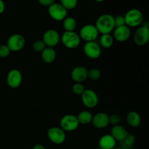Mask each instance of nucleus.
<instances>
[{
  "label": "nucleus",
  "instance_id": "nucleus-4",
  "mask_svg": "<svg viewBox=\"0 0 149 149\" xmlns=\"http://www.w3.org/2000/svg\"><path fill=\"white\" fill-rule=\"evenodd\" d=\"M49 15L52 19L56 21H62L67 17L68 10L60 3L55 2L49 6L47 9Z\"/></svg>",
  "mask_w": 149,
  "mask_h": 149
},
{
  "label": "nucleus",
  "instance_id": "nucleus-8",
  "mask_svg": "<svg viewBox=\"0 0 149 149\" xmlns=\"http://www.w3.org/2000/svg\"><path fill=\"white\" fill-rule=\"evenodd\" d=\"M149 40V26L148 22L138 28L134 35V42L138 46L142 47L146 45Z\"/></svg>",
  "mask_w": 149,
  "mask_h": 149
},
{
  "label": "nucleus",
  "instance_id": "nucleus-9",
  "mask_svg": "<svg viewBox=\"0 0 149 149\" xmlns=\"http://www.w3.org/2000/svg\"><path fill=\"white\" fill-rule=\"evenodd\" d=\"M81 97L83 105L88 109H93L98 104L99 99L97 93L90 89L84 90Z\"/></svg>",
  "mask_w": 149,
  "mask_h": 149
},
{
  "label": "nucleus",
  "instance_id": "nucleus-30",
  "mask_svg": "<svg viewBox=\"0 0 149 149\" xmlns=\"http://www.w3.org/2000/svg\"><path fill=\"white\" fill-rule=\"evenodd\" d=\"M109 124L112 125L113 126H116V125H119L121 122V117L119 116V115L116 114H111V116H109Z\"/></svg>",
  "mask_w": 149,
  "mask_h": 149
},
{
  "label": "nucleus",
  "instance_id": "nucleus-17",
  "mask_svg": "<svg viewBox=\"0 0 149 149\" xmlns=\"http://www.w3.org/2000/svg\"><path fill=\"white\" fill-rule=\"evenodd\" d=\"M99 148L101 149H113L116 146V141L111 135H104L100 138Z\"/></svg>",
  "mask_w": 149,
  "mask_h": 149
},
{
  "label": "nucleus",
  "instance_id": "nucleus-21",
  "mask_svg": "<svg viewBox=\"0 0 149 149\" xmlns=\"http://www.w3.org/2000/svg\"><path fill=\"white\" fill-rule=\"evenodd\" d=\"M93 116L92 113L89 111H83L79 113L77 117L79 125H88L92 122Z\"/></svg>",
  "mask_w": 149,
  "mask_h": 149
},
{
  "label": "nucleus",
  "instance_id": "nucleus-24",
  "mask_svg": "<svg viewBox=\"0 0 149 149\" xmlns=\"http://www.w3.org/2000/svg\"><path fill=\"white\" fill-rule=\"evenodd\" d=\"M113 38L111 35L109 34H102L101 37L100 39V46L103 48H110L113 45Z\"/></svg>",
  "mask_w": 149,
  "mask_h": 149
},
{
  "label": "nucleus",
  "instance_id": "nucleus-18",
  "mask_svg": "<svg viewBox=\"0 0 149 149\" xmlns=\"http://www.w3.org/2000/svg\"><path fill=\"white\" fill-rule=\"evenodd\" d=\"M128 132L123 126L120 125L113 126L111 130V135L116 140V141H121L126 138L128 135Z\"/></svg>",
  "mask_w": 149,
  "mask_h": 149
},
{
  "label": "nucleus",
  "instance_id": "nucleus-1",
  "mask_svg": "<svg viewBox=\"0 0 149 149\" xmlns=\"http://www.w3.org/2000/svg\"><path fill=\"white\" fill-rule=\"evenodd\" d=\"M95 26L99 33L109 34L115 29L114 17L110 14L101 15L97 18Z\"/></svg>",
  "mask_w": 149,
  "mask_h": 149
},
{
  "label": "nucleus",
  "instance_id": "nucleus-32",
  "mask_svg": "<svg viewBox=\"0 0 149 149\" xmlns=\"http://www.w3.org/2000/svg\"><path fill=\"white\" fill-rule=\"evenodd\" d=\"M38 2L44 7H49L55 2V0H37Z\"/></svg>",
  "mask_w": 149,
  "mask_h": 149
},
{
  "label": "nucleus",
  "instance_id": "nucleus-6",
  "mask_svg": "<svg viewBox=\"0 0 149 149\" xmlns=\"http://www.w3.org/2000/svg\"><path fill=\"white\" fill-rule=\"evenodd\" d=\"M60 127L66 132H73L78 129L79 123L77 117L73 114H66L61 118Z\"/></svg>",
  "mask_w": 149,
  "mask_h": 149
},
{
  "label": "nucleus",
  "instance_id": "nucleus-31",
  "mask_svg": "<svg viewBox=\"0 0 149 149\" xmlns=\"http://www.w3.org/2000/svg\"><path fill=\"white\" fill-rule=\"evenodd\" d=\"M114 17V24L115 28L119 27V26H122L125 25V17L123 15H116Z\"/></svg>",
  "mask_w": 149,
  "mask_h": 149
},
{
  "label": "nucleus",
  "instance_id": "nucleus-3",
  "mask_svg": "<svg viewBox=\"0 0 149 149\" xmlns=\"http://www.w3.org/2000/svg\"><path fill=\"white\" fill-rule=\"evenodd\" d=\"M63 45L68 49H76L79 46L81 39L74 31H65L61 38Z\"/></svg>",
  "mask_w": 149,
  "mask_h": 149
},
{
  "label": "nucleus",
  "instance_id": "nucleus-12",
  "mask_svg": "<svg viewBox=\"0 0 149 149\" xmlns=\"http://www.w3.org/2000/svg\"><path fill=\"white\" fill-rule=\"evenodd\" d=\"M42 41L47 47H52L58 45L61 41V36L59 33L54 29H49L45 32Z\"/></svg>",
  "mask_w": 149,
  "mask_h": 149
},
{
  "label": "nucleus",
  "instance_id": "nucleus-16",
  "mask_svg": "<svg viewBox=\"0 0 149 149\" xmlns=\"http://www.w3.org/2000/svg\"><path fill=\"white\" fill-rule=\"evenodd\" d=\"M131 35V31L128 26L126 25L122 26L116 27L114 29V36L115 40L119 42H125L129 39Z\"/></svg>",
  "mask_w": 149,
  "mask_h": 149
},
{
  "label": "nucleus",
  "instance_id": "nucleus-22",
  "mask_svg": "<svg viewBox=\"0 0 149 149\" xmlns=\"http://www.w3.org/2000/svg\"><path fill=\"white\" fill-rule=\"evenodd\" d=\"M135 143V138L134 135L128 134L125 139L119 141L120 148L122 149H132Z\"/></svg>",
  "mask_w": 149,
  "mask_h": 149
},
{
  "label": "nucleus",
  "instance_id": "nucleus-15",
  "mask_svg": "<svg viewBox=\"0 0 149 149\" xmlns=\"http://www.w3.org/2000/svg\"><path fill=\"white\" fill-rule=\"evenodd\" d=\"M109 115L104 112H99L93 116L92 123L97 129H104L109 125Z\"/></svg>",
  "mask_w": 149,
  "mask_h": 149
},
{
  "label": "nucleus",
  "instance_id": "nucleus-7",
  "mask_svg": "<svg viewBox=\"0 0 149 149\" xmlns=\"http://www.w3.org/2000/svg\"><path fill=\"white\" fill-rule=\"evenodd\" d=\"M47 138L52 143L56 145H61L65 142L66 139L65 131L63 130L61 127H52L48 129Z\"/></svg>",
  "mask_w": 149,
  "mask_h": 149
},
{
  "label": "nucleus",
  "instance_id": "nucleus-34",
  "mask_svg": "<svg viewBox=\"0 0 149 149\" xmlns=\"http://www.w3.org/2000/svg\"><path fill=\"white\" fill-rule=\"evenodd\" d=\"M32 149H46L45 146H44L42 144H36V145L33 146V147Z\"/></svg>",
  "mask_w": 149,
  "mask_h": 149
},
{
  "label": "nucleus",
  "instance_id": "nucleus-33",
  "mask_svg": "<svg viewBox=\"0 0 149 149\" xmlns=\"http://www.w3.org/2000/svg\"><path fill=\"white\" fill-rule=\"evenodd\" d=\"M5 10V4L3 0H0V15L2 14Z\"/></svg>",
  "mask_w": 149,
  "mask_h": 149
},
{
  "label": "nucleus",
  "instance_id": "nucleus-5",
  "mask_svg": "<svg viewBox=\"0 0 149 149\" xmlns=\"http://www.w3.org/2000/svg\"><path fill=\"white\" fill-rule=\"evenodd\" d=\"M99 32L95 26L93 24L84 25L80 29L79 37L86 42H95L98 36Z\"/></svg>",
  "mask_w": 149,
  "mask_h": 149
},
{
  "label": "nucleus",
  "instance_id": "nucleus-26",
  "mask_svg": "<svg viewBox=\"0 0 149 149\" xmlns=\"http://www.w3.org/2000/svg\"><path fill=\"white\" fill-rule=\"evenodd\" d=\"M100 76H101V73H100V70L96 68H93L88 71L87 78L91 79L92 81H97L100 78Z\"/></svg>",
  "mask_w": 149,
  "mask_h": 149
},
{
  "label": "nucleus",
  "instance_id": "nucleus-20",
  "mask_svg": "<svg viewBox=\"0 0 149 149\" xmlns=\"http://www.w3.org/2000/svg\"><path fill=\"white\" fill-rule=\"evenodd\" d=\"M127 122L132 127H138L141 125V118L139 113L136 111H130L127 115Z\"/></svg>",
  "mask_w": 149,
  "mask_h": 149
},
{
  "label": "nucleus",
  "instance_id": "nucleus-19",
  "mask_svg": "<svg viewBox=\"0 0 149 149\" xmlns=\"http://www.w3.org/2000/svg\"><path fill=\"white\" fill-rule=\"evenodd\" d=\"M57 54L55 49L52 47H46L45 49L41 52L42 59L45 63H52L56 59Z\"/></svg>",
  "mask_w": 149,
  "mask_h": 149
},
{
  "label": "nucleus",
  "instance_id": "nucleus-35",
  "mask_svg": "<svg viewBox=\"0 0 149 149\" xmlns=\"http://www.w3.org/2000/svg\"><path fill=\"white\" fill-rule=\"evenodd\" d=\"M95 1H96V2H98V3H101V2H103V1H105V0H94Z\"/></svg>",
  "mask_w": 149,
  "mask_h": 149
},
{
  "label": "nucleus",
  "instance_id": "nucleus-29",
  "mask_svg": "<svg viewBox=\"0 0 149 149\" xmlns=\"http://www.w3.org/2000/svg\"><path fill=\"white\" fill-rule=\"evenodd\" d=\"M10 49L7 45H0V58H5L10 55Z\"/></svg>",
  "mask_w": 149,
  "mask_h": 149
},
{
  "label": "nucleus",
  "instance_id": "nucleus-2",
  "mask_svg": "<svg viewBox=\"0 0 149 149\" xmlns=\"http://www.w3.org/2000/svg\"><path fill=\"white\" fill-rule=\"evenodd\" d=\"M125 25L128 27H138L143 21V15L142 12L136 8H132L128 10L124 15Z\"/></svg>",
  "mask_w": 149,
  "mask_h": 149
},
{
  "label": "nucleus",
  "instance_id": "nucleus-11",
  "mask_svg": "<svg viewBox=\"0 0 149 149\" xmlns=\"http://www.w3.org/2000/svg\"><path fill=\"white\" fill-rule=\"evenodd\" d=\"M83 51L87 58L90 59H97L101 55L100 46L95 42H86L83 47Z\"/></svg>",
  "mask_w": 149,
  "mask_h": 149
},
{
  "label": "nucleus",
  "instance_id": "nucleus-28",
  "mask_svg": "<svg viewBox=\"0 0 149 149\" xmlns=\"http://www.w3.org/2000/svg\"><path fill=\"white\" fill-rule=\"evenodd\" d=\"M85 88H84V85L82 83H75L74 85L72 86V91L73 93L77 95H81L84 91Z\"/></svg>",
  "mask_w": 149,
  "mask_h": 149
},
{
  "label": "nucleus",
  "instance_id": "nucleus-38",
  "mask_svg": "<svg viewBox=\"0 0 149 149\" xmlns=\"http://www.w3.org/2000/svg\"><path fill=\"white\" fill-rule=\"evenodd\" d=\"M86 1H88V0H86Z\"/></svg>",
  "mask_w": 149,
  "mask_h": 149
},
{
  "label": "nucleus",
  "instance_id": "nucleus-13",
  "mask_svg": "<svg viewBox=\"0 0 149 149\" xmlns=\"http://www.w3.org/2000/svg\"><path fill=\"white\" fill-rule=\"evenodd\" d=\"M23 80L21 72L17 69H12L7 76V85L13 89H16L20 86Z\"/></svg>",
  "mask_w": 149,
  "mask_h": 149
},
{
  "label": "nucleus",
  "instance_id": "nucleus-23",
  "mask_svg": "<svg viewBox=\"0 0 149 149\" xmlns=\"http://www.w3.org/2000/svg\"><path fill=\"white\" fill-rule=\"evenodd\" d=\"M77 20L73 17H68L67 16L63 20V26L65 31H74L77 28Z\"/></svg>",
  "mask_w": 149,
  "mask_h": 149
},
{
  "label": "nucleus",
  "instance_id": "nucleus-39",
  "mask_svg": "<svg viewBox=\"0 0 149 149\" xmlns=\"http://www.w3.org/2000/svg\"><path fill=\"white\" fill-rule=\"evenodd\" d=\"M33 1H35V0H33Z\"/></svg>",
  "mask_w": 149,
  "mask_h": 149
},
{
  "label": "nucleus",
  "instance_id": "nucleus-36",
  "mask_svg": "<svg viewBox=\"0 0 149 149\" xmlns=\"http://www.w3.org/2000/svg\"><path fill=\"white\" fill-rule=\"evenodd\" d=\"M113 149H122V148H121L120 147H115V148H113Z\"/></svg>",
  "mask_w": 149,
  "mask_h": 149
},
{
  "label": "nucleus",
  "instance_id": "nucleus-37",
  "mask_svg": "<svg viewBox=\"0 0 149 149\" xmlns=\"http://www.w3.org/2000/svg\"><path fill=\"white\" fill-rule=\"evenodd\" d=\"M95 149H101L100 148H99V147H97V148H95Z\"/></svg>",
  "mask_w": 149,
  "mask_h": 149
},
{
  "label": "nucleus",
  "instance_id": "nucleus-25",
  "mask_svg": "<svg viewBox=\"0 0 149 149\" xmlns=\"http://www.w3.org/2000/svg\"><path fill=\"white\" fill-rule=\"evenodd\" d=\"M60 4L63 6L67 10H71L77 7L78 0H60Z\"/></svg>",
  "mask_w": 149,
  "mask_h": 149
},
{
  "label": "nucleus",
  "instance_id": "nucleus-10",
  "mask_svg": "<svg viewBox=\"0 0 149 149\" xmlns=\"http://www.w3.org/2000/svg\"><path fill=\"white\" fill-rule=\"evenodd\" d=\"M26 40L25 38L19 33H15L9 37L7 42V46L10 51L13 52H18L21 50L25 46Z\"/></svg>",
  "mask_w": 149,
  "mask_h": 149
},
{
  "label": "nucleus",
  "instance_id": "nucleus-27",
  "mask_svg": "<svg viewBox=\"0 0 149 149\" xmlns=\"http://www.w3.org/2000/svg\"><path fill=\"white\" fill-rule=\"evenodd\" d=\"M32 47L36 52H42L46 48V45L42 40H37L33 44Z\"/></svg>",
  "mask_w": 149,
  "mask_h": 149
},
{
  "label": "nucleus",
  "instance_id": "nucleus-14",
  "mask_svg": "<svg viewBox=\"0 0 149 149\" xmlns=\"http://www.w3.org/2000/svg\"><path fill=\"white\" fill-rule=\"evenodd\" d=\"M88 70L84 66L75 67L71 72V79L75 81V83H82L87 79Z\"/></svg>",
  "mask_w": 149,
  "mask_h": 149
}]
</instances>
